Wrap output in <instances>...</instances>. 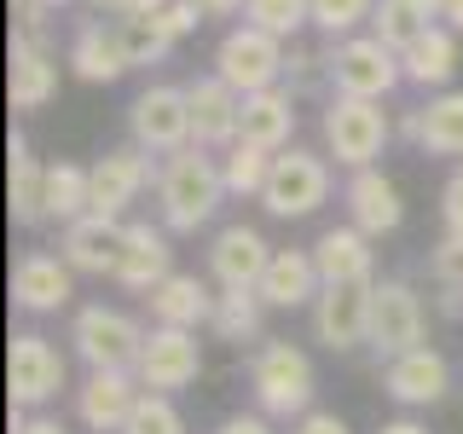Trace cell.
<instances>
[{"instance_id": "obj_1", "label": "cell", "mask_w": 463, "mask_h": 434, "mask_svg": "<svg viewBox=\"0 0 463 434\" xmlns=\"http://www.w3.org/2000/svg\"><path fill=\"white\" fill-rule=\"evenodd\" d=\"M226 197L232 192L221 174V151L185 145V151L163 156V168H156V226L168 231H203L221 214Z\"/></svg>"}, {"instance_id": "obj_2", "label": "cell", "mask_w": 463, "mask_h": 434, "mask_svg": "<svg viewBox=\"0 0 463 434\" xmlns=\"http://www.w3.org/2000/svg\"><path fill=\"white\" fill-rule=\"evenodd\" d=\"M250 388H255V411L260 417H272V423H296V417L313 411L318 376H313V359L301 354L296 342L267 336L250 354Z\"/></svg>"}, {"instance_id": "obj_3", "label": "cell", "mask_w": 463, "mask_h": 434, "mask_svg": "<svg viewBox=\"0 0 463 434\" xmlns=\"http://www.w3.org/2000/svg\"><path fill=\"white\" fill-rule=\"evenodd\" d=\"M325 151L354 174V168H376L383 145L394 139V122L376 99H347V93H325V116H318Z\"/></svg>"}, {"instance_id": "obj_4", "label": "cell", "mask_w": 463, "mask_h": 434, "mask_svg": "<svg viewBox=\"0 0 463 434\" xmlns=\"http://www.w3.org/2000/svg\"><path fill=\"white\" fill-rule=\"evenodd\" d=\"M70 347H76L87 371H134L145 347V325L122 307L93 301V307H76V318H70Z\"/></svg>"}, {"instance_id": "obj_5", "label": "cell", "mask_w": 463, "mask_h": 434, "mask_svg": "<svg viewBox=\"0 0 463 434\" xmlns=\"http://www.w3.org/2000/svg\"><path fill=\"white\" fill-rule=\"evenodd\" d=\"M330 52V93H347V99H376L383 105L388 93L405 81V64L400 52L388 47L383 35H347V41H325Z\"/></svg>"}, {"instance_id": "obj_6", "label": "cell", "mask_w": 463, "mask_h": 434, "mask_svg": "<svg viewBox=\"0 0 463 434\" xmlns=\"http://www.w3.org/2000/svg\"><path fill=\"white\" fill-rule=\"evenodd\" d=\"M330 203V163L318 151H301V145H289V151L272 156V174H267V192H260V209L272 214V221H307Z\"/></svg>"}, {"instance_id": "obj_7", "label": "cell", "mask_w": 463, "mask_h": 434, "mask_svg": "<svg viewBox=\"0 0 463 434\" xmlns=\"http://www.w3.org/2000/svg\"><path fill=\"white\" fill-rule=\"evenodd\" d=\"M70 365L64 354L41 336V330H18L6 347V400L12 411H47V405L64 394Z\"/></svg>"}, {"instance_id": "obj_8", "label": "cell", "mask_w": 463, "mask_h": 434, "mask_svg": "<svg viewBox=\"0 0 463 434\" xmlns=\"http://www.w3.org/2000/svg\"><path fill=\"white\" fill-rule=\"evenodd\" d=\"M284 58H289V41L267 35L255 24H238L214 47V76L250 99V93H267V87H284Z\"/></svg>"}, {"instance_id": "obj_9", "label": "cell", "mask_w": 463, "mask_h": 434, "mask_svg": "<svg viewBox=\"0 0 463 434\" xmlns=\"http://www.w3.org/2000/svg\"><path fill=\"white\" fill-rule=\"evenodd\" d=\"M128 134H134L139 151L151 156H174L192 145V105H185V87L174 81H151L134 93L128 105Z\"/></svg>"}, {"instance_id": "obj_10", "label": "cell", "mask_w": 463, "mask_h": 434, "mask_svg": "<svg viewBox=\"0 0 463 434\" xmlns=\"http://www.w3.org/2000/svg\"><path fill=\"white\" fill-rule=\"evenodd\" d=\"M371 347L376 359H400L411 347H423V296L405 278H376L371 289Z\"/></svg>"}, {"instance_id": "obj_11", "label": "cell", "mask_w": 463, "mask_h": 434, "mask_svg": "<svg viewBox=\"0 0 463 434\" xmlns=\"http://www.w3.org/2000/svg\"><path fill=\"white\" fill-rule=\"evenodd\" d=\"M203 371V342L197 330H168V325H151L145 330V347H139V365L134 376L151 394H180V388H192Z\"/></svg>"}, {"instance_id": "obj_12", "label": "cell", "mask_w": 463, "mask_h": 434, "mask_svg": "<svg viewBox=\"0 0 463 434\" xmlns=\"http://www.w3.org/2000/svg\"><path fill=\"white\" fill-rule=\"evenodd\" d=\"M371 289L376 284H325L318 289V301L307 307L313 342H325L330 354L371 347Z\"/></svg>"}, {"instance_id": "obj_13", "label": "cell", "mask_w": 463, "mask_h": 434, "mask_svg": "<svg viewBox=\"0 0 463 434\" xmlns=\"http://www.w3.org/2000/svg\"><path fill=\"white\" fill-rule=\"evenodd\" d=\"M185 105H192V145H203V151H232L238 145V122H243L238 87H226L209 70V76L185 81Z\"/></svg>"}, {"instance_id": "obj_14", "label": "cell", "mask_w": 463, "mask_h": 434, "mask_svg": "<svg viewBox=\"0 0 463 434\" xmlns=\"http://www.w3.org/2000/svg\"><path fill=\"white\" fill-rule=\"evenodd\" d=\"M139 400L145 382L134 371H87V382L76 388V423L87 434H122Z\"/></svg>"}, {"instance_id": "obj_15", "label": "cell", "mask_w": 463, "mask_h": 434, "mask_svg": "<svg viewBox=\"0 0 463 434\" xmlns=\"http://www.w3.org/2000/svg\"><path fill=\"white\" fill-rule=\"evenodd\" d=\"M76 301V267L64 255H47V250H29L18 255L12 267V307L18 313H64Z\"/></svg>"}, {"instance_id": "obj_16", "label": "cell", "mask_w": 463, "mask_h": 434, "mask_svg": "<svg viewBox=\"0 0 463 434\" xmlns=\"http://www.w3.org/2000/svg\"><path fill=\"white\" fill-rule=\"evenodd\" d=\"M272 267V243L260 238L255 226H221L209 243V278L221 289H260V278H267Z\"/></svg>"}, {"instance_id": "obj_17", "label": "cell", "mask_w": 463, "mask_h": 434, "mask_svg": "<svg viewBox=\"0 0 463 434\" xmlns=\"http://www.w3.org/2000/svg\"><path fill=\"white\" fill-rule=\"evenodd\" d=\"M87 174H93V214L122 221V214L139 203V192L151 185V151H139V145H116V151H105Z\"/></svg>"}, {"instance_id": "obj_18", "label": "cell", "mask_w": 463, "mask_h": 434, "mask_svg": "<svg viewBox=\"0 0 463 434\" xmlns=\"http://www.w3.org/2000/svg\"><path fill=\"white\" fill-rule=\"evenodd\" d=\"M12 110H47L58 93V52L47 35L12 29V76H6Z\"/></svg>"}, {"instance_id": "obj_19", "label": "cell", "mask_w": 463, "mask_h": 434, "mask_svg": "<svg viewBox=\"0 0 463 434\" xmlns=\"http://www.w3.org/2000/svg\"><path fill=\"white\" fill-rule=\"evenodd\" d=\"M383 388H388V400H400V405H440L452 394V359L423 342V347H411V354L388 359Z\"/></svg>"}, {"instance_id": "obj_20", "label": "cell", "mask_w": 463, "mask_h": 434, "mask_svg": "<svg viewBox=\"0 0 463 434\" xmlns=\"http://www.w3.org/2000/svg\"><path fill=\"white\" fill-rule=\"evenodd\" d=\"M342 203H347V226H359L365 238H388V231H400V221H405L400 185L388 180L383 168H354L347 185H342Z\"/></svg>"}, {"instance_id": "obj_21", "label": "cell", "mask_w": 463, "mask_h": 434, "mask_svg": "<svg viewBox=\"0 0 463 434\" xmlns=\"http://www.w3.org/2000/svg\"><path fill=\"white\" fill-rule=\"evenodd\" d=\"M168 238H174L168 226L128 221L122 260H116V284H122V289H139V296H151V289L174 272V243H168Z\"/></svg>"}, {"instance_id": "obj_22", "label": "cell", "mask_w": 463, "mask_h": 434, "mask_svg": "<svg viewBox=\"0 0 463 434\" xmlns=\"http://www.w3.org/2000/svg\"><path fill=\"white\" fill-rule=\"evenodd\" d=\"M122 238H128V221H110V214H81L76 226H64L58 255H64L76 272H87V278H116Z\"/></svg>"}, {"instance_id": "obj_23", "label": "cell", "mask_w": 463, "mask_h": 434, "mask_svg": "<svg viewBox=\"0 0 463 434\" xmlns=\"http://www.w3.org/2000/svg\"><path fill=\"white\" fill-rule=\"evenodd\" d=\"M64 64L76 70L81 81H93V87L122 81L128 76V58H122V41H116V24L110 18H81L76 29H70Z\"/></svg>"}, {"instance_id": "obj_24", "label": "cell", "mask_w": 463, "mask_h": 434, "mask_svg": "<svg viewBox=\"0 0 463 434\" xmlns=\"http://www.w3.org/2000/svg\"><path fill=\"white\" fill-rule=\"evenodd\" d=\"M376 238H365L359 226H330L318 231L313 260H318V278L325 284H376Z\"/></svg>"}, {"instance_id": "obj_25", "label": "cell", "mask_w": 463, "mask_h": 434, "mask_svg": "<svg viewBox=\"0 0 463 434\" xmlns=\"http://www.w3.org/2000/svg\"><path fill=\"white\" fill-rule=\"evenodd\" d=\"M325 278H318V260L313 250H272V267L260 278V301L279 313H296V307H313Z\"/></svg>"}, {"instance_id": "obj_26", "label": "cell", "mask_w": 463, "mask_h": 434, "mask_svg": "<svg viewBox=\"0 0 463 434\" xmlns=\"http://www.w3.org/2000/svg\"><path fill=\"white\" fill-rule=\"evenodd\" d=\"M145 307H151V325L197 330V325H209V313H214V289L203 284L197 272H168V278L145 296Z\"/></svg>"}, {"instance_id": "obj_27", "label": "cell", "mask_w": 463, "mask_h": 434, "mask_svg": "<svg viewBox=\"0 0 463 434\" xmlns=\"http://www.w3.org/2000/svg\"><path fill=\"white\" fill-rule=\"evenodd\" d=\"M238 139L260 145V151H289L296 139V93L289 87H267V93H250L243 99V122H238Z\"/></svg>"}, {"instance_id": "obj_28", "label": "cell", "mask_w": 463, "mask_h": 434, "mask_svg": "<svg viewBox=\"0 0 463 434\" xmlns=\"http://www.w3.org/2000/svg\"><path fill=\"white\" fill-rule=\"evenodd\" d=\"M6 197H12V221L18 226H41L47 221V163L29 151L24 134H12L6 145Z\"/></svg>"}, {"instance_id": "obj_29", "label": "cell", "mask_w": 463, "mask_h": 434, "mask_svg": "<svg viewBox=\"0 0 463 434\" xmlns=\"http://www.w3.org/2000/svg\"><path fill=\"white\" fill-rule=\"evenodd\" d=\"M400 64H405V81H411V87L446 93V81L458 76V29L434 24L423 41H411V47L400 52Z\"/></svg>"}, {"instance_id": "obj_30", "label": "cell", "mask_w": 463, "mask_h": 434, "mask_svg": "<svg viewBox=\"0 0 463 434\" xmlns=\"http://www.w3.org/2000/svg\"><path fill=\"white\" fill-rule=\"evenodd\" d=\"M417 151L463 163V93L446 87V93H429V105H417Z\"/></svg>"}, {"instance_id": "obj_31", "label": "cell", "mask_w": 463, "mask_h": 434, "mask_svg": "<svg viewBox=\"0 0 463 434\" xmlns=\"http://www.w3.org/2000/svg\"><path fill=\"white\" fill-rule=\"evenodd\" d=\"M260 318H267L260 289H221V296H214V313H209V330L232 347H243V342H260Z\"/></svg>"}, {"instance_id": "obj_32", "label": "cell", "mask_w": 463, "mask_h": 434, "mask_svg": "<svg viewBox=\"0 0 463 434\" xmlns=\"http://www.w3.org/2000/svg\"><path fill=\"white\" fill-rule=\"evenodd\" d=\"M81 214H93V174L81 163H47V221L76 226Z\"/></svg>"}, {"instance_id": "obj_33", "label": "cell", "mask_w": 463, "mask_h": 434, "mask_svg": "<svg viewBox=\"0 0 463 434\" xmlns=\"http://www.w3.org/2000/svg\"><path fill=\"white\" fill-rule=\"evenodd\" d=\"M429 29H434L429 0H376V12H371V35H383L394 52H405L411 41H423Z\"/></svg>"}, {"instance_id": "obj_34", "label": "cell", "mask_w": 463, "mask_h": 434, "mask_svg": "<svg viewBox=\"0 0 463 434\" xmlns=\"http://www.w3.org/2000/svg\"><path fill=\"white\" fill-rule=\"evenodd\" d=\"M116 41H122L128 70H151L174 52V35L163 18H116Z\"/></svg>"}, {"instance_id": "obj_35", "label": "cell", "mask_w": 463, "mask_h": 434, "mask_svg": "<svg viewBox=\"0 0 463 434\" xmlns=\"http://www.w3.org/2000/svg\"><path fill=\"white\" fill-rule=\"evenodd\" d=\"M221 174H226L232 197H260V192H267V174H272V151L238 139L232 151H221Z\"/></svg>"}, {"instance_id": "obj_36", "label": "cell", "mask_w": 463, "mask_h": 434, "mask_svg": "<svg viewBox=\"0 0 463 434\" xmlns=\"http://www.w3.org/2000/svg\"><path fill=\"white\" fill-rule=\"evenodd\" d=\"M243 24L267 29V35H279V41H296L301 29L313 24V0H250V6H243Z\"/></svg>"}, {"instance_id": "obj_37", "label": "cell", "mask_w": 463, "mask_h": 434, "mask_svg": "<svg viewBox=\"0 0 463 434\" xmlns=\"http://www.w3.org/2000/svg\"><path fill=\"white\" fill-rule=\"evenodd\" d=\"M284 87H289L296 99L325 93V87H330V52H325V47H301V41H289V58H284Z\"/></svg>"}, {"instance_id": "obj_38", "label": "cell", "mask_w": 463, "mask_h": 434, "mask_svg": "<svg viewBox=\"0 0 463 434\" xmlns=\"http://www.w3.org/2000/svg\"><path fill=\"white\" fill-rule=\"evenodd\" d=\"M376 0H313V29L325 41H347L359 35V24H371Z\"/></svg>"}, {"instance_id": "obj_39", "label": "cell", "mask_w": 463, "mask_h": 434, "mask_svg": "<svg viewBox=\"0 0 463 434\" xmlns=\"http://www.w3.org/2000/svg\"><path fill=\"white\" fill-rule=\"evenodd\" d=\"M122 434H185V417H180V405H174V394H151V388H145V400L134 405V417H128Z\"/></svg>"}, {"instance_id": "obj_40", "label": "cell", "mask_w": 463, "mask_h": 434, "mask_svg": "<svg viewBox=\"0 0 463 434\" xmlns=\"http://www.w3.org/2000/svg\"><path fill=\"white\" fill-rule=\"evenodd\" d=\"M429 278L463 289V238H458V231H446V238L429 250Z\"/></svg>"}, {"instance_id": "obj_41", "label": "cell", "mask_w": 463, "mask_h": 434, "mask_svg": "<svg viewBox=\"0 0 463 434\" xmlns=\"http://www.w3.org/2000/svg\"><path fill=\"white\" fill-rule=\"evenodd\" d=\"M440 221H446V231H458V238H463V168L440 185Z\"/></svg>"}, {"instance_id": "obj_42", "label": "cell", "mask_w": 463, "mask_h": 434, "mask_svg": "<svg viewBox=\"0 0 463 434\" xmlns=\"http://www.w3.org/2000/svg\"><path fill=\"white\" fill-rule=\"evenodd\" d=\"M289 434H354V429H347L336 411H307V417L289 423Z\"/></svg>"}, {"instance_id": "obj_43", "label": "cell", "mask_w": 463, "mask_h": 434, "mask_svg": "<svg viewBox=\"0 0 463 434\" xmlns=\"http://www.w3.org/2000/svg\"><path fill=\"white\" fill-rule=\"evenodd\" d=\"M12 434H70L52 411H12Z\"/></svg>"}, {"instance_id": "obj_44", "label": "cell", "mask_w": 463, "mask_h": 434, "mask_svg": "<svg viewBox=\"0 0 463 434\" xmlns=\"http://www.w3.org/2000/svg\"><path fill=\"white\" fill-rule=\"evenodd\" d=\"M214 434H279V429H272V417H260V411H238V417H226Z\"/></svg>"}, {"instance_id": "obj_45", "label": "cell", "mask_w": 463, "mask_h": 434, "mask_svg": "<svg viewBox=\"0 0 463 434\" xmlns=\"http://www.w3.org/2000/svg\"><path fill=\"white\" fill-rule=\"evenodd\" d=\"M434 289H440V296H434L440 318H452V325H458V318H463V289H452V284H434Z\"/></svg>"}, {"instance_id": "obj_46", "label": "cell", "mask_w": 463, "mask_h": 434, "mask_svg": "<svg viewBox=\"0 0 463 434\" xmlns=\"http://www.w3.org/2000/svg\"><path fill=\"white\" fill-rule=\"evenodd\" d=\"M429 12H434V24L463 29V0H429Z\"/></svg>"}, {"instance_id": "obj_47", "label": "cell", "mask_w": 463, "mask_h": 434, "mask_svg": "<svg viewBox=\"0 0 463 434\" xmlns=\"http://www.w3.org/2000/svg\"><path fill=\"white\" fill-rule=\"evenodd\" d=\"M203 6V18H232V12H243L250 0H197Z\"/></svg>"}, {"instance_id": "obj_48", "label": "cell", "mask_w": 463, "mask_h": 434, "mask_svg": "<svg viewBox=\"0 0 463 434\" xmlns=\"http://www.w3.org/2000/svg\"><path fill=\"white\" fill-rule=\"evenodd\" d=\"M376 434H429L423 423H411V417H394V423H383Z\"/></svg>"}, {"instance_id": "obj_49", "label": "cell", "mask_w": 463, "mask_h": 434, "mask_svg": "<svg viewBox=\"0 0 463 434\" xmlns=\"http://www.w3.org/2000/svg\"><path fill=\"white\" fill-rule=\"evenodd\" d=\"M12 6H24V0H12ZM35 6H47V12H64V6H76V0H35Z\"/></svg>"}]
</instances>
